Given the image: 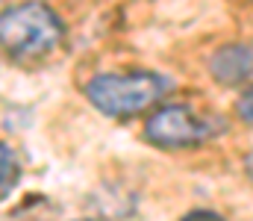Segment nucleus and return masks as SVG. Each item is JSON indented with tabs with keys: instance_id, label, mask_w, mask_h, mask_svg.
Wrapping results in <instances>:
<instances>
[{
	"instance_id": "f03ea898",
	"label": "nucleus",
	"mask_w": 253,
	"mask_h": 221,
	"mask_svg": "<svg viewBox=\"0 0 253 221\" xmlns=\"http://www.w3.org/2000/svg\"><path fill=\"white\" fill-rule=\"evenodd\" d=\"M168 88V80L159 74H100L85 86L94 109L112 118H129L153 106Z\"/></svg>"
},
{
	"instance_id": "f257e3e1",
	"label": "nucleus",
	"mask_w": 253,
	"mask_h": 221,
	"mask_svg": "<svg viewBox=\"0 0 253 221\" xmlns=\"http://www.w3.org/2000/svg\"><path fill=\"white\" fill-rule=\"evenodd\" d=\"M65 39L62 18L44 3H21L0 12V47L18 59H39Z\"/></svg>"
},
{
	"instance_id": "7ed1b4c3",
	"label": "nucleus",
	"mask_w": 253,
	"mask_h": 221,
	"mask_svg": "<svg viewBox=\"0 0 253 221\" xmlns=\"http://www.w3.org/2000/svg\"><path fill=\"white\" fill-rule=\"evenodd\" d=\"M218 124H224V121L209 118V115H197L189 106L174 103V106H162L159 112H153L147 118L144 136L156 147L174 150V147H191L206 142L218 130Z\"/></svg>"
},
{
	"instance_id": "0eeeda50",
	"label": "nucleus",
	"mask_w": 253,
	"mask_h": 221,
	"mask_svg": "<svg viewBox=\"0 0 253 221\" xmlns=\"http://www.w3.org/2000/svg\"><path fill=\"white\" fill-rule=\"evenodd\" d=\"M186 219H218L215 213H189Z\"/></svg>"
},
{
	"instance_id": "39448f33",
	"label": "nucleus",
	"mask_w": 253,
	"mask_h": 221,
	"mask_svg": "<svg viewBox=\"0 0 253 221\" xmlns=\"http://www.w3.org/2000/svg\"><path fill=\"white\" fill-rule=\"evenodd\" d=\"M18 180H21V162H18L15 150L0 145V201L15 192Z\"/></svg>"
},
{
	"instance_id": "423d86ee",
	"label": "nucleus",
	"mask_w": 253,
	"mask_h": 221,
	"mask_svg": "<svg viewBox=\"0 0 253 221\" xmlns=\"http://www.w3.org/2000/svg\"><path fill=\"white\" fill-rule=\"evenodd\" d=\"M239 115H242L248 124H253V88H248V91L242 94V100H239Z\"/></svg>"
},
{
	"instance_id": "6e6552de",
	"label": "nucleus",
	"mask_w": 253,
	"mask_h": 221,
	"mask_svg": "<svg viewBox=\"0 0 253 221\" xmlns=\"http://www.w3.org/2000/svg\"><path fill=\"white\" fill-rule=\"evenodd\" d=\"M248 171H251V177H253V153L248 156Z\"/></svg>"
},
{
	"instance_id": "20e7f679",
	"label": "nucleus",
	"mask_w": 253,
	"mask_h": 221,
	"mask_svg": "<svg viewBox=\"0 0 253 221\" xmlns=\"http://www.w3.org/2000/svg\"><path fill=\"white\" fill-rule=\"evenodd\" d=\"M209 71L224 86H239L253 77V47L248 44H227L218 47L209 59Z\"/></svg>"
}]
</instances>
